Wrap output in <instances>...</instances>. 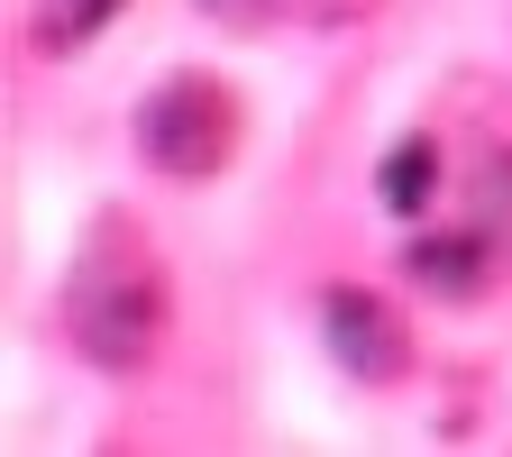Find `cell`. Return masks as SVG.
Here are the masks:
<instances>
[{"instance_id":"6da1fadb","label":"cell","mask_w":512,"mask_h":457,"mask_svg":"<svg viewBox=\"0 0 512 457\" xmlns=\"http://www.w3.org/2000/svg\"><path fill=\"white\" fill-rule=\"evenodd\" d=\"M64 330H74V348L110 375H138L165 339V284L138 266V256H101V266L74 275V293H64Z\"/></svg>"},{"instance_id":"277c9868","label":"cell","mask_w":512,"mask_h":457,"mask_svg":"<svg viewBox=\"0 0 512 457\" xmlns=\"http://www.w3.org/2000/svg\"><path fill=\"white\" fill-rule=\"evenodd\" d=\"M412 275L430 284V293H485V275H494V229H430V238H412Z\"/></svg>"},{"instance_id":"ba28073f","label":"cell","mask_w":512,"mask_h":457,"mask_svg":"<svg viewBox=\"0 0 512 457\" xmlns=\"http://www.w3.org/2000/svg\"><path fill=\"white\" fill-rule=\"evenodd\" d=\"M476 211H485L476 229H494V238H512V147L476 165Z\"/></svg>"},{"instance_id":"5b68a950","label":"cell","mask_w":512,"mask_h":457,"mask_svg":"<svg viewBox=\"0 0 512 457\" xmlns=\"http://www.w3.org/2000/svg\"><path fill=\"white\" fill-rule=\"evenodd\" d=\"M430 183H439V156H430L421 138H412V147H394V156H384V174H375L384 211H403V220H412V211L430 202Z\"/></svg>"},{"instance_id":"3957f363","label":"cell","mask_w":512,"mask_h":457,"mask_svg":"<svg viewBox=\"0 0 512 457\" xmlns=\"http://www.w3.org/2000/svg\"><path fill=\"white\" fill-rule=\"evenodd\" d=\"M320 339H330V357H339L348 375H366V384H394V375L412 366V339H403V320L384 311L375 293H357V284L320 293Z\"/></svg>"},{"instance_id":"8992f818","label":"cell","mask_w":512,"mask_h":457,"mask_svg":"<svg viewBox=\"0 0 512 457\" xmlns=\"http://www.w3.org/2000/svg\"><path fill=\"white\" fill-rule=\"evenodd\" d=\"M220 19H311V28H348L366 19L375 0H211Z\"/></svg>"},{"instance_id":"52a82bcc","label":"cell","mask_w":512,"mask_h":457,"mask_svg":"<svg viewBox=\"0 0 512 457\" xmlns=\"http://www.w3.org/2000/svg\"><path fill=\"white\" fill-rule=\"evenodd\" d=\"M110 19H119V0H46V10H37V46H46V55H64V46L101 37Z\"/></svg>"},{"instance_id":"7a4b0ae2","label":"cell","mask_w":512,"mask_h":457,"mask_svg":"<svg viewBox=\"0 0 512 457\" xmlns=\"http://www.w3.org/2000/svg\"><path fill=\"white\" fill-rule=\"evenodd\" d=\"M229 138H238V110H229V92L202 83V74H174V83L138 110V147H147V165H165V174H211V165H229Z\"/></svg>"}]
</instances>
